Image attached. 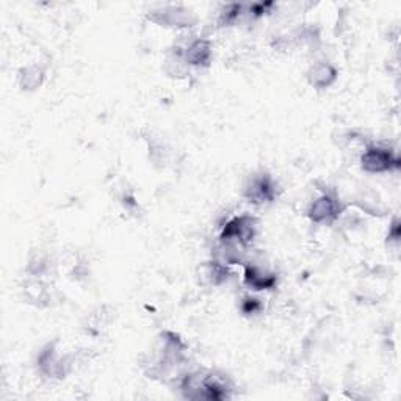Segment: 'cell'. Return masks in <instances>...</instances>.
<instances>
[{
  "mask_svg": "<svg viewBox=\"0 0 401 401\" xmlns=\"http://www.w3.org/2000/svg\"><path fill=\"white\" fill-rule=\"evenodd\" d=\"M210 57V51L207 42L198 41L190 47V51L187 53V58L190 60L193 65H200L204 62H207V58Z\"/></svg>",
  "mask_w": 401,
  "mask_h": 401,
  "instance_id": "6",
  "label": "cell"
},
{
  "mask_svg": "<svg viewBox=\"0 0 401 401\" xmlns=\"http://www.w3.org/2000/svg\"><path fill=\"white\" fill-rule=\"evenodd\" d=\"M395 167H398V159H395L392 153H389L387 149L372 148L362 157V168L367 169V171L381 173Z\"/></svg>",
  "mask_w": 401,
  "mask_h": 401,
  "instance_id": "2",
  "label": "cell"
},
{
  "mask_svg": "<svg viewBox=\"0 0 401 401\" xmlns=\"http://www.w3.org/2000/svg\"><path fill=\"white\" fill-rule=\"evenodd\" d=\"M276 188L268 176H260L251 182V187L248 188V199L254 204L270 203L275 198Z\"/></svg>",
  "mask_w": 401,
  "mask_h": 401,
  "instance_id": "3",
  "label": "cell"
},
{
  "mask_svg": "<svg viewBox=\"0 0 401 401\" xmlns=\"http://www.w3.org/2000/svg\"><path fill=\"white\" fill-rule=\"evenodd\" d=\"M254 237V221L249 216H240L230 221L223 230V241H237L240 245H248Z\"/></svg>",
  "mask_w": 401,
  "mask_h": 401,
  "instance_id": "1",
  "label": "cell"
},
{
  "mask_svg": "<svg viewBox=\"0 0 401 401\" xmlns=\"http://www.w3.org/2000/svg\"><path fill=\"white\" fill-rule=\"evenodd\" d=\"M245 282L254 290H264V289H271L276 282V278L271 275H266L265 271L256 268V266H246Z\"/></svg>",
  "mask_w": 401,
  "mask_h": 401,
  "instance_id": "5",
  "label": "cell"
},
{
  "mask_svg": "<svg viewBox=\"0 0 401 401\" xmlns=\"http://www.w3.org/2000/svg\"><path fill=\"white\" fill-rule=\"evenodd\" d=\"M340 205L336 199H332L331 196H323L320 198L317 203H314L309 215L314 221L321 223V221H331L339 215Z\"/></svg>",
  "mask_w": 401,
  "mask_h": 401,
  "instance_id": "4",
  "label": "cell"
}]
</instances>
